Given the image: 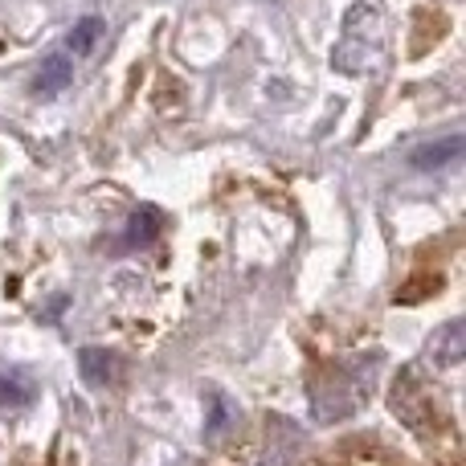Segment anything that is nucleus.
Instances as JSON below:
<instances>
[{"instance_id":"f257e3e1","label":"nucleus","mask_w":466,"mask_h":466,"mask_svg":"<svg viewBox=\"0 0 466 466\" xmlns=\"http://www.w3.org/2000/svg\"><path fill=\"white\" fill-rule=\"evenodd\" d=\"M74 82V66H70V57L66 54H49L46 62L37 66V74H33V95H41V98H54V95H62L66 86Z\"/></svg>"},{"instance_id":"f03ea898","label":"nucleus","mask_w":466,"mask_h":466,"mask_svg":"<svg viewBox=\"0 0 466 466\" xmlns=\"http://www.w3.org/2000/svg\"><path fill=\"white\" fill-rule=\"evenodd\" d=\"M164 233V218L160 209H152V205H139V209H131L127 218V229H123V246H152L156 238Z\"/></svg>"},{"instance_id":"7ed1b4c3","label":"nucleus","mask_w":466,"mask_h":466,"mask_svg":"<svg viewBox=\"0 0 466 466\" xmlns=\"http://www.w3.org/2000/svg\"><path fill=\"white\" fill-rule=\"evenodd\" d=\"M462 156V136H451V139H438V144H426L418 152H410V164L418 172H438L446 164H454Z\"/></svg>"},{"instance_id":"20e7f679","label":"nucleus","mask_w":466,"mask_h":466,"mask_svg":"<svg viewBox=\"0 0 466 466\" xmlns=\"http://www.w3.org/2000/svg\"><path fill=\"white\" fill-rule=\"evenodd\" d=\"M430 352L438 356L442 364H459L466 356V344H462V319H451L446 328L434 331V339H430Z\"/></svg>"},{"instance_id":"39448f33","label":"nucleus","mask_w":466,"mask_h":466,"mask_svg":"<svg viewBox=\"0 0 466 466\" xmlns=\"http://www.w3.org/2000/svg\"><path fill=\"white\" fill-rule=\"evenodd\" d=\"M103 33H106L103 16H82V21H74V29H70V37H66V46H70V54L86 57V54H95V49H98Z\"/></svg>"},{"instance_id":"423d86ee","label":"nucleus","mask_w":466,"mask_h":466,"mask_svg":"<svg viewBox=\"0 0 466 466\" xmlns=\"http://www.w3.org/2000/svg\"><path fill=\"white\" fill-rule=\"evenodd\" d=\"M33 397H37L33 377H25V372H5V377H0V405H8V410H25Z\"/></svg>"},{"instance_id":"0eeeda50","label":"nucleus","mask_w":466,"mask_h":466,"mask_svg":"<svg viewBox=\"0 0 466 466\" xmlns=\"http://www.w3.org/2000/svg\"><path fill=\"white\" fill-rule=\"evenodd\" d=\"M78 364H82V377H86V385H106V380L115 377V356L106 352V348H82Z\"/></svg>"}]
</instances>
